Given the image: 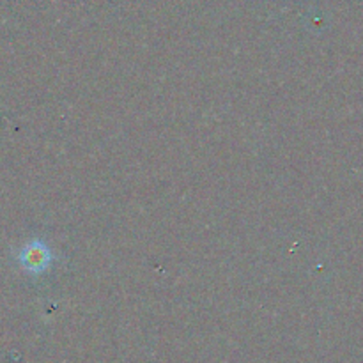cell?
Returning <instances> with one entry per match:
<instances>
[{
    "instance_id": "cell-1",
    "label": "cell",
    "mask_w": 363,
    "mask_h": 363,
    "mask_svg": "<svg viewBox=\"0 0 363 363\" xmlns=\"http://www.w3.org/2000/svg\"><path fill=\"white\" fill-rule=\"evenodd\" d=\"M52 252H50V248L43 241H32L20 254L21 266L30 273L46 272L48 266L52 264Z\"/></svg>"
}]
</instances>
